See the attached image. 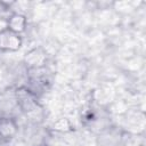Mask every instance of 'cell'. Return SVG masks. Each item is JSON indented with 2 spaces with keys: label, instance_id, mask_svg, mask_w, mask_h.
I'll use <instances>...</instances> for the list:
<instances>
[{
  "label": "cell",
  "instance_id": "1",
  "mask_svg": "<svg viewBox=\"0 0 146 146\" xmlns=\"http://www.w3.org/2000/svg\"><path fill=\"white\" fill-rule=\"evenodd\" d=\"M21 34L5 27L0 30V50L1 51H16L22 46Z\"/></svg>",
  "mask_w": 146,
  "mask_h": 146
},
{
  "label": "cell",
  "instance_id": "2",
  "mask_svg": "<svg viewBox=\"0 0 146 146\" xmlns=\"http://www.w3.org/2000/svg\"><path fill=\"white\" fill-rule=\"evenodd\" d=\"M18 131L17 121L11 116H0V140H9Z\"/></svg>",
  "mask_w": 146,
  "mask_h": 146
},
{
  "label": "cell",
  "instance_id": "3",
  "mask_svg": "<svg viewBox=\"0 0 146 146\" xmlns=\"http://www.w3.org/2000/svg\"><path fill=\"white\" fill-rule=\"evenodd\" d=\"M26 24H27V19L26 17L21 14V13H15L13 15H10V17L8 18V24L7 27L18 34H21L22 32L25 31L26 29Z\"/></svg>",
  "mask_w": 146,
  "mask_h": 146
},
{
  "label": "cell",
  "instance_id": "4",
  "mask_svg": "<svg viewBox=\"0 0 146 146\" xmlns=\"http://www.w3.org/2000/svg\"><path fill=\"white\" fill-rule=\"evenodd\" d=\"M46 60V56L40 50V49H33L31 50L29 54H26L25 57V63L29 67L38 70V68H42L43 67V63Z\"/></svg>",
  "mask_w": 146,
  "mask_h": 146
},
{
  "label": "cell",
  "instance_id": "5",
  "mask_svg": "<svg viewBox=\"0 0 146 146\" xmlns=\"http://www.w3.org/2000/svg\"><path fill=\"white\" fill-rule=\"evenodd\" d=\"M120 135L115 130H105L99 135L98 146H119Z\"/></svg>",
  "mask_w": 146,
  "mask_h": 146
},
{
  "label": "cell",
  "instance_id": "6",
  "mask_svg": "<svg viewBox=\"0 0 146 146\" xmlns=\"http://www.w3.org/2000/svg\"><path fill=\"white\" fill-rule=\"evenodd\" d=\"M44 146H46V145H44Z\"/></svg>",
  "mask_w": 146,
  "mask_h": 146
}]
</instances>
